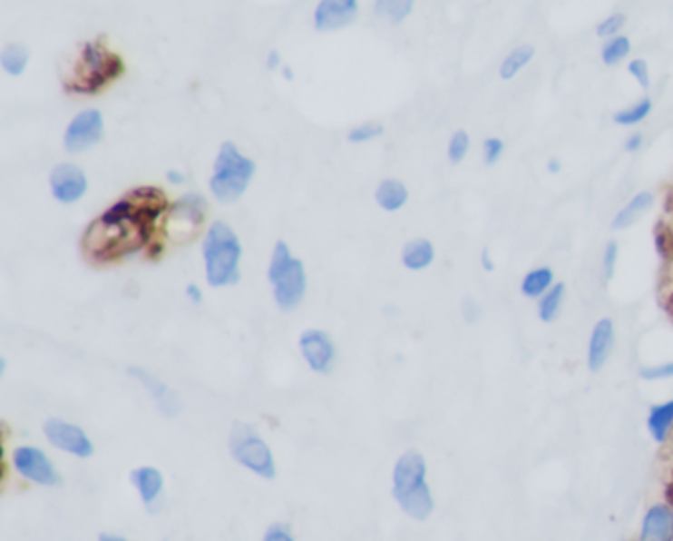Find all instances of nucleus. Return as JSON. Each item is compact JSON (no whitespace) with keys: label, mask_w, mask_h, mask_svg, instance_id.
Returning a JSON list of instances; mask_svg holds the SVG:
<instances>
[{"label":"nucleus","mask_w":673,"mask_h":541,"mask_svg":"<svg viewBox=\"0 0 673 541\" xmlns=\"http://www.w3.org/2000/svg\"><path fill=\"white\" fill-rule=\"evenodd\" d=\"M482 265H484L486 270H493V263H492L490 251H488V250H484V253H482Z\"/></svg>","instance_id":"obj_42"},{"label":"nucleus","mask_w":673,"mask_h":541,"mask_svg":"<svg viewBox=\"0 0 673 541\" xmlns=\"http://www.w3.org/2000/svg\"><path fill=\"white\" fill-rule=\"evenodd\" d=\"M255 176V162L235 146L233 143H223L214 162V174L210 178V190L223 204L238 202L245 190L249 188Z\"/></svg>","instance_id":"obj_5"},{"label":"nucleus","mask_w":673,"mask_h":541,"mask_svg":"<svg viewBox=\"0 0 673 541\" xmlns=\"http://www.w3.org/2000/svg\"><path fill=\"white\" fill-rule=\"evenodd\" d=\"M166 180L172 184H182V182H186V176L182 172H178V171H168Z\"/></svg>","instance_id":"obj_41"},{"label":"nucleus","mask_w":673,"mask_h":541,"mask_svg":"<svg viewBox=\"0 0 673 541\" xmlns=\"http://www.w3.org/2000/svg\"><path fill=\"white\" fill-rule=\"evenodd\" d=\"M563 292H565V285L557 283L541 297V300H540V319L543 322H551V320L557 319V314L561 310V302H563Z\"/></svg>","instance_id":"obj_26"},{"label":"nucleus","mask_w":673,"mask_h":541,"mask_svg":"<svg viewBox=\"0 0 673 541\" xmlns=\"http://www.w3.org/2000/svg\"><path fill=\"white\" fill-rule=\"evenodd\" d=\"M186 295H188L190 300H194L196 304H201V300H204V295H201V289L198 285H188Z\"/></svg>","instance_id":"obj_40"},{"label":"nucleus","mask_w":673,"mask_h":541,"mask_svg":"<svg viewBox=\"0 0 673 541\" xmlns=\"http://www.w3.org/2000/svg\"><path fill=\"white\" fill-rule=\"evenodd\" d=\"M263 541H295V537H293V534L288 532V527L275 524V526L268 527V532L265 534Z\"/></svg>","instance_id":"obj_37"},{"label":"nucleus","mask_w":673,"mask_h":541,"mask_svg":"<svg viewBox=\"0 0 673 541\" xmlns=\"http://www.w3.org/2000/svg\"><path fill=\"white\" fill-rule=\"evenodd\" d=\"M468 149H470V137L466 131H456L453 134L451 143H448V159H451V162L458 164L464 161V156L468 154Z\"/></svg>","instance_id":"obj_31"},{"label":"nucleus","mask_w":673,"mask_h":541,"mask_svg":"<svg viewBox=\"0 0 673 541\" xmlns=\"http://www.w3.org/2000/svg\"><path fill=\"white\" fill-rule=\"evenodd\" d=\"M557 171H559V162L551 161V172H557Z\"/></svg>","instance_id":"obj_45"},{"label":"nucleus","mask_w":673,"mask_h":541,"mask_svg":"<svg viewBox=\"0 0 673 541\" xmlns=\"http://www.w3.org/2000/svg\"><path fill=\"white\" fill-rule=\"evenodd\" d=\"M267 275L273 285L278 309L295 310L307 292V269L283 240L275 243Z\"/></svg>","instance_id":"obj_6"},{"label":"nucleus","mask_w":673,"mask_h":541,"mask_svg":"<svg viewBox=\"0 0 673 541\" xmlns=\"http://www.w3.org/2000/svg\"><path fill=\"white\" fill-rule=\"evenodd\" d=\"M360 5L356 0H322L314 10V28L332 32L350 26L356 22Z\"/></svg>","instance_id":"obj_14"},{"label":"nucleus","mask_w":673,"mask_h":541,"mask_svg":"<svg viewBox=\"0 0 673 541\" xmlns=\"http://www.w3.org/2000/svg\"><path fill=\"white\" fill-rule=\"evenodd\" d=\"M394 496L401 510L413 520L423 522L433 514L434 500L427 484V465L415 450H409L397 460L394 470Z\"/></svg>","instance_id":"obj_4"},{"label":"nucleus","mask_w":673,"mask_h":541,"mask_svg":"<svg viewBox=\"0 0 673 541\" xmlns=\"http://www.w3.org/2000/svg\"><path fill=\"white\" fill-rule=\"evenodd\" d=\"M278 62H280L278 54H277V52H271V55H268V60H267V65L271 67V70H275V67L278 65Z\"/></svg>","instance_id":"obj_43"},{"label":"nucleus","mask_w":673,"mask_h":541,"mask_svg":"<svg viewBox=\"0 0 673 541\" xmlns=\"http://www.w3.org/2000/svg\"><path fill=\"white\" fill-rule=\"evenodd\" d=\"M616 259H619V245L610 241L604 250V259H602V269H604V277L612 279L614 269H616Z\"/></svg>","instance_id":"obj_34"},{"label":"nucleus","mask_w":673,"mask_h":541,"mask_svg":"<svg viewBox=\"0 0 673 541\" xmlns=\"http://www.w3.org/2000/svg\"><path fill=\"white\" fill-rule=\"evenodd\" d=\"M44 433H46L48 441L60 450H65L73 457L87 458L93 455V443L89 441V437L82 427L73 423H67L62 419H50L44 425Z\"/></svg>","instance_id":"obj_11"},{"label":"nucleus","mask_w":673,"mask_h":541,"mask_svg":"<svg viewBox=\"0 0 673 541\" xmlns=\"http://www.w3.org/2000/svg\"><path fill=\"white\" fill-rule=\"evenodd\" d=\"M656 243H658V251H659V255H661V257H669V253H671V250H673V245H669V243H673V241H669L668 235H666V233H658Z\"/></svg>","instance_id":"obj_38"},{"label":"nucleus","mask_w":673,"mask_h":541,"mask_svg":"<svg viewBox=\"0 0 673 541\" xmlns=\"http://www.w3.org/2000/svg\"><path fill=\"white\" fill-rule=\"evenodd\" d=\"M642 144H644V137H642V134H640V133H634L632 137L626 141V151H628V152H636V151H640V146H642Z\"/></svg>","instance_id":"obj_39"},{"label":"nucleus","mask_w":673,"mask_h":541,"mask_svg":"<svg viewBox=\"0 0 673 541\" xmlns=\"http://www.w3.org/2000/svg\"><path fill=\"white\" fill-rule=\"evenodd\" d=\"M50 188L54 198L62 202V204H73V202L82 200L89 188L87 176L80 166L72 162L58 164L50 174Z\"/></svg>","instance_id":"obj_12"},{"label":"nucleus","mask_w":673,"mask_h":541,"mask_svg":"<svg viewBox=\"0 0 673 541\" xmlns=\"http://www.w3.org/2000/svg\"><path fill=\"white\" fill-rule=\"evenodd\" d=\"M632 50V44L630 40H628L626 36H616L612 40H609L607 44H604L602 48V62L607 65H614L619 64L624 55L630 54Z\"/></svg>","instance_id":"obj_29"},{"label":"nucleus","mask_w":673,"mask_h":541,"mask_svg":"<svg viewBox=\"0 0 673 541\" xmlns=\"http://www.w3.org/2000/svg\"><path fill=\"white\" fill-rule=\"evenodd\" d=\"M229 448L233 458L245 468L253 470L255 475H259L263 478H275L277 468L271 448H268V445L253 427L245 423H235L229 437Z\"/></svg>","instance_id":"obj_7"},{"label":"nucleus","mask_w":673,"mask_h":541,"mask_svg":"<svg viewBox=\"0 0 673 541\" xmlns=\"http://www.w3.org/2000/svg\"><path fill=\"white\" fill-rule=\"evenodd\" d=\"M99 541H129V539H122L119 536H107V534H103V536L99 537Z\"/></svg>","instance_id":"obj_44"},{"label":"nucleus","mask_w":673,"mask_h":541,"mask_svg":"<svg viewBox=\"0 0 673 541\" xmlns=\"http://www.w3.org/2000/svg\"><path fill=\"white\" fill-rule=\"evenodd\" d=\"M121 55L105 46L103 40H87L82 44L80 55L65 77V92L77 95H93L125 74Z\"/></svg>","instance_id":"obj_2"},{"label":"nucleus","mask_w":673,"mask_h":541,"mask_svg":"<svg viewBox=\"0 0 673 541\" xmlns=\"http://www.w3.org/2000/svg\"><path fill=\"white\" fill-rule=\"evenodd\" d=\"M553 285V270L549 267L533 269L522 280V292L525 297H541Z\"/></svg>","instance_id":"obj_24"},{"label":"nucleus","mask_w":673,"mask_h":541,"mask_svg":"<svg viewBox=\"0 0 673 541\" xmlns=\"http://www.w3.org/2000/svg\"><path fill=\"white\" fill-rule=\"evenodd\" d=\"M407 198H409L407 186L403 184L401 180L387 178L376 190L377 206L381 210H385V211H397V210H401L403 206L407 204Z\"/></svg>","instance_id":"obj_19"},{"label":"nucleus","mask_w":673,"mask_h":541,"mask_svg":"<svg viewBox=\"0 0 673 541\" xmlns=\"http://www.w3.org/2000/svg\"><path fill=\"white\" fill-rule=\"evenodd\" d=\"M533 54H535L533 46H527V44H525V46L512 50L506 55V60L502 62V67H500L502 80H512V77L518 75L523 70V67L532 62Z\"/></svg>","instance_id":"obj_25"},{"label":"nucleus","mask_w":673,"mask_h":541,"mask_svg":"<svg viewBox=\"0 0 673 541\" xmlns=\"http://www.w3.org/2000/svg\"><path fill=\"white\" fill-rule=\"evenodd\" d=\"M624 25H626L624 15H612L604 22H600L599 28H597V34L600 38H610L612 40V38H616V34L622 30Z\"/></svg>","instance_id":"obj_32"},{"label":"nucleus","mask_w":673,"mask_h":541,"mask_svg":"<svg viewBox=\"0 0 673 541\" xmlns=\"http://www.w3.org/2000/svg\"><path fill=\"white\" fill-rule=\"evenodd\" d=\"M652 204H654V196L649 194V192H640V194H636L630 202H628L626 208H622L619 213H616L612 228L614 230L630 228V225H634L638 220H640L642 213Z\"/></svg>","instance_id":"obj_21"},{"label":"nucleus","mask_w":673,"mask_h":541,"mask_svg":"<svg viewBox=\"0 0 673 541\" xmlns=\"http://www.w3.org/2000/svg\"><path fill=\"white\" fill-rule=\"evenodd\" d=\"M628 72L636 77L638 84H640L644 89L649 87V70H648L646 60H632L630 64H628Z\"/></svg>","instance_id":"obj_35"},{"label":"nucleus","mask_w":673,"mask_h":541,"mask_svg":"<svg viewBox=\"0 0 673 541\" xmlns=\"http://www.w3.org/2000/svg\"><path fill=\"white\" fill-rule=\"evenodd\" d=\"M640 378L648 381H658V379H668L673 378V362L661 364V366H652V368H642L640 369Z\"/></svg>","instance_id":"obj_33"},{"label":"nucleus","mask_w":673,"mask_h":541,"mask_svg":"<svg viewBox=\"0 0 673 541\" xmlns=\"http://www.w3.org/2000/svg\"><path fill=\"white\" fill-rule=\"evenodd\" d=\"M131 480H132L134 487H137V490L141 494V500L147 506H152L156 500H159V496L162 494V487H164L162 472L152 468V467L134 468L132 475H131Z\"/></svg>","instance_id":"obj_17"},{"label":"nucleus","mask_w":673,"mask_h":541,"mask_svg":"<svg viewBox=\"0 0 673 541\" xmlns=\"http://www.w3.org/2000/svg\"><path fill=\"white\" fill-rule=\"evenodd\" d=\"M413 10V3H407V0H379L376 3V13L379 16L387 18L391 25H399V22L405 20Z\"/></svg>","instance_id":"obj_27"},{"label":"nucleus","mask_w":673,"mask_h":541,"mask_svg":"<svg viewBox=\"0 0 673 541\" xmlns=\"http://www.w3.org/2000/svg\"><path fill=\"white\" fill-rule=\"evenodd\" d=\"M171 210L159 186H137L87 225L82 253L89 263H113L152 245L159 221Z\"/></svg>","instance_id":"obj_1"},{"label":"nucleus","mask_w":673,"mask_h":541,"mask_svg":"<svg viewBox=\"0 0 673 541\" xmlns=\"http://www.w3.org/2000/svg\"><path fill=\"white\" fill-rule=\"evenodd\" d=\"M208 211V202L200 194H186L171 206L166 216L164 230L168 240L174 243H186L192 241L198 231L201 230L206 220Z\"/></svg>","instance_id":"obj_8"},{"label":"nucleus","mask_w":673,"mask_h":541,"mask_svg":"<svg viewBox=\"0 0 673 541\" xmlns=\"http://www.w3.org/2000/svg\"><path fill=\"white\" fill-rule=\"evenodd\" d=\"M649 111H652V101L646 97L642 101H638L632 107L616 113L614 123H619V125H636V123L644 121L649 115Z\"/></svg>","instance_id":"obj_28"},{"label":"nucleus","mask_w":673,"mask_h":541,"mask_svg":"<svg viewBox=\"0 0 673 541\" xmlns=\"http://www.w3.org/2000/svg\"><path fill=\"white\" fill-rule=\"evenodd\" d=\"M241 253V241L231 225L221 220L211 223L201 247L208 283L216 289L239 283Z\"/></svg>","instance_id":"obj_3"},{"label":"nucleus","mask_w":673,"mask_h":541,"mask_svg":"<svg viewBox=\"0 0 673 541\" xmlns=\"http://www.w3.org/2000/svg\"><path fill=\"white\" fill-rule=\"evenodd\" d=\"M298 348L312 371L327 374L334 362V354H336L332 338L327 332L317 330V329L305 330L298 338Z\"/></svg>","instance_id":"obj_13"},{"label":"nucleus","mask_w":673,"mask_h":541,"mask_svg":"<svg viewBox=\"0 0 673 541\" xmlns=\"http://www.w3.org/2000/svg\"><path fill=\"white\" fill-rule=\"evenodd\" d=\"M503 152V143L500 139H488L484 143V162L496 164Z\"/></svg>","instance_id":"obj_36"},{"label":"nucleus","mask_w":673,"mask_h":541,"mask_svg":"<svg viewBox=\"0 0 673 541\" xmlns=\"http://www.w3.org/2000/svg\"><path fill=\"white\" fill-rule=\"evenodd\" d=\"M105 134L103 113L97 109H85L72 119L63 134V144L70 152H83L92 149Z\"/></svg>","instance_id":"obj_9"},{"label":"nucleus","mask_w":673,"mask_h":541,"mask_svg":"<svg viewBox=\"0 0 673 541\" xmlns=\"http://www.w3.org/2000/svg\"><path fill=\"white\" fill-rule=\"evenodd\" d=\"M15 468L26 480H32L42 487H55L60 484V475L54 462L44 455V450L36 447H18L15 450Z\"/></svg>","instance_id":"obj_10"},{"label":"nucleus","mask_w":673,"mask_h":541,"mask_svg":"<svg viewBox=\"0 0 673 541\" xmlns=\"http://www.w3.org/2000/svg\"><path fill=\"white\" fill-rule=\"evenodd\" d=\"M30 52L24 44H8L0 54V65L8 75H22L28 67Z\"/></svg>","instance_id":"obj_23"},{"label":"nucleus","mask_w":673,"mask_h":541,"mask_svg":"<svg viewBox=\"0 0 673 541\" xmlns=\"http://www.w3.org/2000/svg\"><path fill=\"white\" fill-rule=\"evenodd\" d=\"M403 265L411 270L427 269L434 261V247L429 240H413L403 247Z\"/></svg>","instance_id":"obj_20"},{"label":"nucleus","mask_w":673,"mask_h":541,"mask_svg":"<svg viewBox=\"0 0 673 541\" xmlns=\"http://www.w3.org/2000/svg\"><path fill=\"white\" fill-rule=\"evenodd\" d=\"M384 125H379L376 121H366L362 125L354 127L350 133H347V141L350 143H367L372 139H377L384 134Z\"/></svg>","instance_id":"obj_30"},{"label":"nucleus","mask_w":673,"mask_h":541,"mask_svg":"<svg viewBox=\"0 0 673 541\" xmlns=\"http://www.w3.org/2000/svg\"><path fill=\"white\" fill-rule=\"evenodd\" d=\"M638 541H673V510L666 504H656L644 516Z\"/></svg>","instance_id":"obj_15"},{"label":"nucleus","mask_w":673,"mask_h":541,"mask_svg":"<svg viewBox=\"0 0 673 541\" xmlns=\"http://www.w3.org/2000/svg\"><path fill=\"white\" fill-rule=\"evenodd\" d=\"M129 374L132 378H137L144 388H147L151 391V396L159 401L161 409L168 415H172L178 411V405H176V398L171 393V389H168L162 381L156 379L154 376H151L149 371H144L141 368H129Z\"/></svg>","instance_id":"obj_18"},{"label":"nucleus","mask_w":673,"mask_h":541,"mask_svg":"<svg viewBox=\"0 0 673 541\" xmlns=\"http://www.w3.org/2000/svg\"><path fill=\"white\" fill-rule=\"evenodd\" d=\"M614 346V324L610 319H602L594 326L589 342V368L590 371H600L609 362Z\"/></svg>","instance_id":"obj_16"},{"label":"nucleus","mask_w":673,"mask_h":541,"mask_svg":"<svg viewBox=\"0 0 673 541\" xmlns=\"http://www.w3.org/2000/svg\"><path fill=\"white\" fill-rule=\"evenodd\" d=\"M673 425V399L656 405L648 415V431L656 443H664Z\"/></svg>","instance_id":"obj_22"}]
</instances>
